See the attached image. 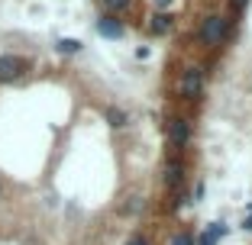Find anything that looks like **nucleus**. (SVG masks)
<instances>
[{
	"mask_svg": "<svg viewBox=\"0 0 252 245\" xmlns=\"http://www.w3.org/2000/svg\"><path fill=\"white\" fill-rule=\"evenodd\" d=\"M230 32V20H223V16H207L204 26H200V42L207 45V49H217V45L226 39Z\"/></svg>",
	"mask_w": 252,
	"mask_h": 245,
	"instance_id": "obj_1",
	"label": "nucleus"
},
{
	"mask_svg": "<svg viewBox=\"0 0 252 245\" xmlns=\"http://www.w3.org/2000/svg\"><path fill=\"white\" fill-rule=\"evenodd\" d=\"M165 133H168V142L175 145V149H185L188 139H191V123H188L185 116H175V119H168Z\"/></svg>",
	"mask_w": 252,
	"mask_h": 245,
	"instance_id": "obj_2",
	"label": "nucleus"
},
{
	"mask_svg": "<svg viewBox=\"0 0 252 245\" xmlns=\"http://www.w3.org/2000/svg\"><path fill=\"white\" fill-rule=\"evenodd\" d=\"M200 87H204V71H200V68H188L185 78H181V97H185V100H194V97L200 94Z\"/></svg>",
	"mask_w": 252,
	"mask_h": 245,
	"instance_id": "obj_3",
	"label": "nucleus"
},
{
	"mask_svg": "<svg viewBox=\"0 0 252 245\" xmlns=\"http://www.w3.org/2000/svg\"><path fill=\"white\" fill-rule=\"evenodd\" d=\"M26 71V61L20 55H0V81H16Z\"/></svg>",
	"mask_w": 252,
	"mask_h": 245,
	"instance_id": "obj_4",
	"label": "nucleus"
},
{
	"mask_svg": "<svg viewBox=\"0 0 252 245\" xmlns=\"http://www.w3.org/2000/svg\"><path fill=\"white\" fill-rule=\"evenodd\" d=\"M181 181H185V171H181L178 158H171L168 168H165V187H168L171 193H178L181 191Z\"/></svg>",
	"mask_w": 252,
	"mask_h": 245,
	"instance_id": "obj_5",
	"label": "nucleus"
},
{
	"mask_svg": "<svg viewBox=\"0 0 252 245\" xmlns=\"http://www.w3.org/2000/svg\"><path fill=\"white\" fill-rule=\"evenodd\" d=\"M97 32L107 36V39H120V36H123V23L113 20V16H104V20L97 23Z\"/></svg>",
	"mask_w": 252,
	"mask_h": 245,
	"instance_id": "obj_6",
	"label": "nucleus"
},
{
	"mask_svg": "<svg viewBox=\"0 0 252 245\" xmlns=\"http://www.w3.org/2000/svg\"><path fill=\"white\" fill-rule=\"evenodd\" d=\"M223 236H226V226H223V223H214L207 232H204V236L197 239V245H217V239H223Z\"/></svg>",
	"mask_w": 252,
	"mask_h": 245,
	"instance_id": "obj_7",
	"label": "nucleus"
},
{
	"mask_svg": "<svg viewBox=\"0 0 252 245\" xmlns=\"http://www.w3.org/2000/svg\"><path fill=\"white\" fill-rule=\"evenodd\" d=\"M149 29L156 32V36H165V32L171 29V16H165V13H156V16H152V23H149Z\"/></svg>",
	"mask_w": 252,
	"mask_h": 245,
	"instance_id": "obj_8",
	"label": "nucleus"
},
{
	"mask_svg": "<svg viewBox=\"0 0 252 245\" xmlns=\"http://www.w3.org/2000/svg\"><path fill=\"white\" fill-rule=\"evenodd\" d=\"M59 52H62V55L81 52V42H78V39H59Z\"/></svg>",
	"mask_w": 252,
	"mask_h": 245,
	"instance_id": "obj_9",
	"label": "nucleus"
},
{
	"mask_svg": "<svg viewBox=\"0 0 252 245\" xmlns=\"http://www.w3.org/2000/svg\"><path fill=\"white\" fill-rule=\"evenodd\" d=\"M107 119H110V126H126V113L123 110H117V107H110V110H107Z\"/></svg>",
	"mask_w": 252,
	"mask_h": 245,
	"instance_id": "obj_10",
	"label": "nucleus"
},
{
	"mask_svg": "<svg viewBox=\"0 0 252 245\" xmlns=\"http://www.w3.org/2000/svg\"><path fill=\"white\" fill-rule=\"evenodd\" d=\"M171 245H194V236L191 232H178V236L171 239Z\"/></svg>",
	"mask_w": 252,
	"mask_h": 245,
	"instance_id": "obj_11",
	"label": "nucleus"
},
{
	"mask_svg": "<svg viewBox=\"0 0 252 245\" xmlns=\"http://www.w3.org/2000/svg\"><path fill=\"white\" fill-rule=\"evenodd\" d=\"M107 7H110V10H126V7H129V0H107Z\"/></svg>",
	"mask_w": 252,
	"mask_h": 245,
	"instance_id": "obj_12",
	"label": "nucleus"
},
{
	"mask_svg": "<svg viewBox=\"0 0 252 245\" xmlns=\"http://www.w3.org/2000/svg\"><path fill=\"white\" fill-rule=\"evenodd\" d=\"M126 245H149V242H146V239H142V236H133V239H129V242H126Z\"/></svg>",
	"mask_w": 252,
	"mask_h": 245,
	"instance_id": "obj_13",
	"label": "nucleus"
},
{
	"mask_svg": "<svg viewBox=\"0 0 252 245\" xmlns=\"http://www.w3.org/2000/svg\"><path fill=\"white\" fill-rule=\"evenodd\" d=\"M152 3H156V7H168L171 0H152Z\"/></svg>",
	"mask_w": 252,
	"mask_h": 245,
	"instance_id": "obj_14",
	"label": "nucleus"
},
{
	"mask_svg": "<svg viewBox=\"0 0 252 245\" xmlns=\"http://www.w3.org/2000/svg\"><path fill=\"white\" fill-rule=\"evenodd\" d=\"M243 3H246V0H233V7H243Z\"/></svg>",
	"mask_w": 252,
	"mask_h": 245,
	"instance_id": "obj_15",
	"label": "nucleus"
},
{
	"mask_svg": "<svg viewBox=\"0 0 252 245\" xmlns=\"http://www.w3.org/2000/svg\"><path fill=\"white\" fill-rule=\"evenodd\" d=\"M246 229H252V216H249V219H246Z\"/></svg>",
	"mask_w": 252,
	"mask_h": 245,
	"instance_id": "obj_16",
	"label": "nucleus"
}]
</instances>
